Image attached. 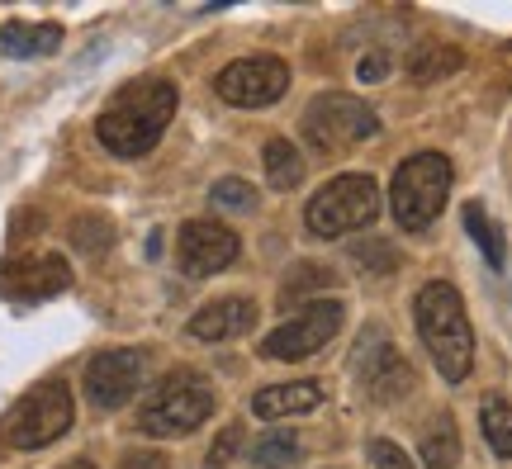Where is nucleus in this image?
Listing matches in <instances>:
<instances>
[{
	"label": "nucleus",
	"mask_w": 512,
	"mask_h": 469,
	"mask_svg": "<svg viewBox=\"0 0 512 469\" xmlns=\"http://www.w3.org/2000/svg\"><path fill=\"white\" fill-rule=\"evenodd\" d=\"M176 100H181V95H176V86H171L166 76L128 81L124 91L100 109L95 138L110 147L114 157H147L152 147L162 143L166 124L176 119Z\"/></svg>",
	"instance_id": "1"
},
{
	"label": "nucleus",
	"mask_w": 512,
	"mask_h": 469,
	"mask_svg": "<svg viewBox=\"0 0 512 469\" xmlns=\"http://www.w3.org/2000/svg\"><path fill=\"white\" fill-rule=\"evenodd\" d=\"M413 318H418V337L432 351L441 379L460 384L475 365V332H470V313H465V299L456 294V285H446V280L422 285L413 299Z\"/></svg>",
	"instance_id": "2"
},
{
	"label": "nucleus",
	"mask_w": 512,
	"mask_h": 469,
	"mask_svg": "<svg viewBox=\"0 0 512 469\" xmlns=\"http://www.w3.org/2000/svg\"><path fill=\"white\" fill-rule=\"evenodd\" d=\"M214 384L200 375V370H171L152 384V394L143 398V408H138V427L147 436H162V441H176V436H190L200 422H209L214 413Z\"/></svg>",
	"instance_id": "3"
},
{
	"label": "nucleus",
	"mask_w": 512,
	"mask_h": 469,
	"mask_svg": "<svg viewBox=\"0 0 512 469\" xmlns=\"http://www.w3.org/2000/svg\"><path fill=\"white\" fill-rule=\"evenodd\" d=\"M451 181H456L451 157H441V152H413V157L394 171V185H389L394 223H399L403 233H422V228H432V218L446 209Z\"/></svg>",
	"instance_id": "4"
},
{
	"label": "nucleus",
	"mask_w": 512,
	"mask_h": 469,
	"mask_svg": "<svg viewBox=\"0 0 512 469\" xmlns=\"http://www.w3.org/2000/svg\"><path fill=\"white\" fill-rule=\"evenodd\" d=\"M380 218V185L361 176V171H347V176H332L318 195L304 204V228L313 237H342L356 233V228H370Z\"/></svg>",
	"instance_id": "5"
},
{
	"label": "nucleus",
	"mask_w": 512,
	"mask_h": 469,
	"mask_svg": "<svg viewBox=\"0 0 512 469\" xmlns=\"http://www.w3.org/2000/svg\"><path fill=\"white\" fill-rule=\"evenodd\" d=\"M72 422H76L72 389H67L62 379H43V384H34V389L10 408L5 436H10L15 451H43V446H53L57 436L72 432Z\"/></svg>",
	"instance_id": "6"
},
{
	"label": "nucleus",
	"mask_w": 512,
	"mask_h": 469,
	"mask_svg": "<svg viewBox=\"0 0 512 469\" xmlns=\"http://www.w3.org/2000/svg\"><path fill=\"white\" fill-rule=\"evenodd\" d=\"M380 133V119L366 100L342 91H323L313 95L309 109H304V138H309L318 152H347V147L366 143Z\"/></svg>",
	"instance_id": "7"
},
{
	"label": "nucleus",
	"mask_w": 512,
	"mask_h": 469,
	"mask_svg": "<svg viewBox=\"0 0 512 469\" xmlns=\"http://www.w3.org/2000/svg\"><path fill=\"white\" fill-rule=\"evenodd\" d=\"M342 318H347V304H342V299H309L294 318H285V323L261 342V356H266V361H309L313 351H323V346L337 337Z\"/></svg>",
	"instance_id": "8"
},
{
	"label": "nucleus",
	"mask_w": 512,
	"mask_h": 469,
	"mask_svg": "<svg viewBox=\"0 0 512 469\" xmlns=\"http://www.w3.org/2000/svg\"><path fill=\"white\" fill-rule=\"evenodd\" d=\"M214 91H219V100H228V105H238V109L275 105L280 95L290 91V67L271 53L238 57V62H228L214 76Z\"/></svg>",
	"instance_id": "9"
},
{
	"label": "nucleus",
	"mask_w": 512,
	"mask_h": 469,
	"mask_svg": "<svg viewBox=\"0 0 512 469\" xmlns=\"http://www.w3.org/2000/svg\"><path fill=\"white\" fill-rule=\"evenodd\" d=\"M356 370H361V389L375 403H399L413 389V370L399 356V346L384 337V327H366L361 332V351H356Z\"/></svg>",
	"instance_id": "10"
},
{
	"label": "nucleus",
	"mask_w": 512,
	"mask_h": 469,
	"mask_svg": "<svg viewBox=\"0 0 512 469\" xmlns=\"http://www.w3.org/2000/svg\"><path fill=\"white\" fill-rule=\"evenodd\" d=\"M242 242L233 228H223L214 218H190L181 233H176V261H181L185 275H214V271H228L238 261Z\"/></svg>",
	"instance_id": "11"
},
{
	"label": "nucleus",
	"mask_w": 512,
	"mask_h": 469,
	"mask_svg": "<svg viewBox=\"0 0 512 469\" xmlns=\"http://www.w3.org/2000/svg\"><path fill=\"white\" fill-rule=\"evenodd\" d=\"M67 285H72V266L53 252L5 261V271H0V294L10 304H43V299L62 294Z\"/></svg>",
	"instance_id": "12"
},
{
	"label": "nucleus",
	"mask_w": 512,
	"mask_h": 469,
	"mask_svg": "<svg viewBox=\"0 0 512 469\" xmlns=\"http://www.w3.org/2000/svg\"><path fill=\"white\" fill-rule=\"evenodd\" d=\"M143 384V356L138 351H100L86 365V394L95 408H124Z\"/></svg>",
	"instance_id": "13"
},
{
	"label": "nucleus",
	"mask_w": 512,
	"mask_h": 469,
	"mask_svg": "<svg viewBox=\"0 0 512 469\" xmlns=\"http://www.w3.org/2000/svg\"><path fill=\"white\" fill-rule=\"evenodd\" d=\"M252 323H256V304H252V299L228 294V299L204 304L200 313L190 318V337H200V342H228V337H242Z\"/></svg>",
	"instance_id": "14"
},
{
	"label": "nucleus",
	"mask_w": 512,
	"mask_h": 469,
	"mask_svg": "<svg viewBox=\"0 0 512 469\" xmlns=\"http://www.w3.org/2000/svg\"><path fill=\"white\" fill-rule=\"evenodd\" d=\"M323 403V389L313 379H290V384H266L261 394L252 398V413L261 422H275V417H294V413H309Z\"/></svg>",
	"instance_id": "15"
},
{
	"label": "nucleus",
	"mask_w": 512,
	"mask_h": 469,
	"mask_svg": "<svg viewBox=\"0 0 512 469\" xmlns=\"http://www.w3.org/2000/svg\"><path fill=\"white\" fill-rule=\"evenodd\" d=\"M0 43L10 57H48L62 48V29L57 24H24V19H10L0 29Z\"/></svg>",
	"instance_id": "16"
},
{
	"label": "nucleus",
	"mask_w": 512,
	"mask_h": 469,
	"mask_svg": "<svg viewBox=\"0 0 512 469\" xmlns=\"http://www.w3.org/2000/svg\"><path fill=\"white\" fill-rule=\"evenodd\" d=\"M465 228L475 237V247L484 252V261H489L494 271H503V261H508V237H503V228L489 218L484 204H465Z\"/></svg>",
	"instance_id": "17"
},
{
	"label": "nucleus",
	"mask_w": 512,
	"mask_h": 469,
	"mask_svg": "<svg viewBox=\"0 0 512 469\" xmlns=\"http://www.w3.org/2000/svg\"><path fill=\"white\" fill-rule=\"evenodd\" d=\"M261 162H266V176H271L275 190H294L304 181V157H299V147L290 138H271L266 152H261Z\"/></svg>",
	"instance_id": "18"
},
{
	"label": "nucleus",
	"mask_w": 512,
	"mask_h": 469,
	"mask_svg": "<svg viewBox=\"0 0 512 469\" xmlns=\"http://www.w3.org/2000/svg\"><path fill=\"white\" fill-rule=\"evenodd\" d=\"M460 460V432L451 417H437V427L422 436V465L427 469H451Z\"/></svg>",
	"instance_id": "19"
},
{
	"label": "nucleus",
	"mask_w": 512,
	"mask_h": 469,
	"mask_svg": "<svg viewBox=\"0 0 512 469\" xmlns=\"http://www.w3.org/2000/svg\"><path fill=\"white\" fill-rule=\"evenodd\" d=\"M479 427H484V441L494 446L498 460H512V408L503 403V398H484Z\"/></svg>",
	"instance_id": "20"
},
{
	"label": "nucleus",
	"mask_w": 512,
	"mask_h": 469,
	"mask_svg": "<svg viewBox=\"0 0 512 469\" xmlns=\"http://www.w3.org/2000/svg\"><path fill=\"white\" fill-rule=\"evenodd\" d=\"M460 48H441V43H432V48H422L413 62H408V76L418 81V86H432V81H441V76L460 72Z\"/></svg>",
	"instance_id": "21"
},
{
	"label": "nucleus",
	"mask_w": 512,
	"mask_h": 469,
	"mask_svg": "<svg viewBox=\"0 0 512 469\" xmlns=\"http://www.w3.org/2000/svg\"><path fill=\"white\" fill-rule=\"evenodd\" d=\"M294 455H299V436L294 432H266L252 446V465L256 469H285V465H294Z\"/></svg>",
	"instance_id": "22"
},
{
	"label": "nucleus",
	"mask_w": 512,
	"mask_h": 469,
	"mask_svg": "<svg viewBox=\"0 0 512 469\" xmlns=\"http://www.w3.org/2000/svg\"><path fill=\"white\" fill-rule=\"evenodd\" d=\"M332 285H337V275H332L328 266H313V261H304V266H294V275L285 280L280 299H285V304H294V299H304L309 289H332Z\"/></svg>",
	"instance_id": "23"
},
{
	"label": "nucleus",
	"mask_w": 512,
	"mask_h": 469,
	"mask_svg": "<svg viewBox=\"0 0 512 469\" xmlns=\"http://www.w3.org/2000/svg\"><path fill=\"white\" fill-rule=\"evenodd\" d=\"M72 242L81 247V252H105L114 242V228H110V218H100V214H81L72 218Z\"/></svg>",
	"instance_id": "24"
},
{
	"label": "nucleus",
	"mask_w": 512,
	"mask_h": 469,
	"mask_svg": "<svg viewBox=\"0 0 512 469\" xmlns=\"http://www.w3.org/2000/svg\"><path fill=\"white\" fill-rule=\"evenodd\" d=\"M209 199H214V204H223V209H252L256 190L247 181H238V176H223V181H214Z\"/></svg>",
	"instance_id": "25"
},
{
	"label": "nucleus",
	"mask_w": 512,
	"mask_h": 469,
	"mask_svg": "<svg viewBox=\"0 0 512 469\" xmlns=\"http://www.w3.org/2000/svg\"><path fill=\"white\" fill-rule=\"evenodd\" d=\"M242 446V427H223L219 441L209 446V460H204V469H228L233 465V455H238Z\"/></svg>",
	"instance_id": "26"
},
{
	"label": "nucleus",
	"mask_w": 512,
	"mask_h": 469,
	"mask_svg": "<svg viewBox=\"0 0 512 469\" xmlns=\"http://www.w3.org/2000/svg\"><path fill=\"white\" fill-rule=\"evenodd\" d=\"M370 460H375V469H413V460L394 446V441H370Z\"/></svg>",
	"instance_id": "27"
},
{
	"label": "nucleus",
	"mask_w": 512,
	"mask_h": 469,
	"mask_svg": "<svg viewBox=\"0 0 512 469\" xmlns=\"http://www.w3.org/2000/svg\"><path fill=\"white\" fill-rule=\"evenodd\" d=\"M384 72H389V57H384V53L361 57V67H356V76H361V81H384Z\"/></svg>",
	"instance_id": "28"
},
{
	"label": "nucleus",
	"mask_w": 512,
	"mask_h": 469,
	"mask_svg": "<svg viewBox=\"0 0 512 469\" xmlns=\"http://www.w3.org/2000/svg\"><path fill=\"white\" fill-rule=\"evenodd\" d=\"M119 469H166V455H124Z\"/></svg>",
	"instance_id": "29"
},
{
	"label": "nucleus",
	"mask_w": 512,
	"mask_h": 469,
	"mask_svg": "<svg viewBox=\"0 0 512 469\" xmlns=\"http://www.w3.org/2000/svg\"><path fill=\"white\" fill-rule=\"evenodd\" d=\"M62 469H95L91 460H72V465H62Z\"/></svg>",
	"instance_id": "30"
}]
</instances>
